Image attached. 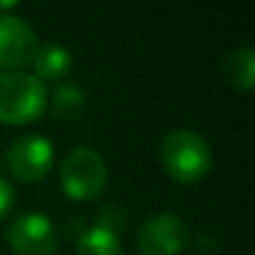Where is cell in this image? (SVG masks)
<instances>
[{
	"label": "cell",
	"instance_id": "52a82bcc",
	"mask_svg": "<svg viewBox=\"0 0 255 255\" xmlns=\"http://www.w3.org/2000/svg\"><path fill=\"white\" fill-rule=\"evenodd\" d=\"M38 52V36L34 27L20 16H0V67H22L34 61Z\"/></svg>",
	"mask_w": 255,
	"mask_h": 255
},
{
	"label": "cell",
	"instance_id": "7a4b0ae2",
	"mask_svg": "<svg viewBox=\"0 0 255 255\" xmlns=\"http://www.w3.org/2000/svg\"><path fill=\"white\" fill-rule=\"evenodd\" d=\"M47 108V88L27 72H0V121L22 126L36 121Z\"/></svg>",
	"mask_w": 255,
	"mask_h": 255
},
{
	"label": "cell",
	"instance_id": "4fadbf2b",
	"mask_svg": "<svg viewBox=\"0 0 255 255\" xmlns=\"http://www.w3.org/2000/svg\"><path fill=\"white\" fill-rule=\"evenodd\" d=\"M13 204H16V190H13V186L7 179L0 177V222L11 213Z\"/></svg>",
	"mask_w": 255,
	"mask_h": 255
},
{
	"label": "cell",
	"instance_id": "9c48e42d",
	"mask_svg": "<svg viewBox=\"0 0 255 255\" xmlns=\"http://www.w3.org/2000/svg\"><path fill=\"white\" fill-rule=\"evenodd\" d=\"M222 72L235 90L251 92L255 83V49L249 45L231 49L222 61Z\"/></svg>",
	"mask_w": 255,
	"mask_h": 255
},
{
	"label": "cell",
	"instance_id": "7c38bea8",
	"mask_svg": "<svg viewBox=\"0 0 255 255\" xmlns=\"http://www.w3.org/2000/svg\"><path fill=\"white\" fill-rule=\"evenodd\" d=\"M94 224L106 226V229L115 231V233H121V229H124V224H126V211L121 206H117V204H106V206L99 211V217Z\"/></svg>",
	"mask_w": 255,
	"mask_h": 255
},
{
	"label": "cell",
	"instance_id": "ba28073f",
	"mask_svg": "<svg viewBox=\"0 0 255 255\" xmlns=\"http://www.w3.org/2000/svg\"><path fill=\"white\" fill-rule=\"evenodd\" d=\"M72 52L61 43H45L38 45V52H36L34 61V72L38 81H58L72 70Z\"/></svg>",
	"mask_w": 255,
	"mask_h": 255
},
{
	"label": "cell",
	"instance_id": "8992f818",
	"mask_svg": "<svg viewBox=\"0 0 255 255\" xmlns=\"http://www.w3.org/2000/svg\"><path fill=\"white\" fill-rule=\"evenodd\" d=\"M7 242L18 255H54L58 235L54 222L45 213L25 211L7 226Z\"/></svg>",
	"mask_w": 255,
	"mask_h": 255
},
{
	"label": "cell",
	"instance_id": "6da1fadb",
	"mask_svg": "<svg viewBox=\"0 0 255 255\" xmlns=\"http://www.w3.org/2000/svg\"><path fill=\"white\" fill-rule=\"evenodd\" d=\"M159 161L170 179L195 184L211 170L213 154L206 139L193 130H172L159 145Z\"/></svg>",
	"mask_w": 255,
	"mask_h": 255
},
{
	"label": "cell",
	"instance_id": "5b68a950",
	"mask_svg": "<svg viewBox=\"0 0 255 255\" xmlns=\"http://www.w3.org/2000/svg\"><path fill=\"white\" fill-rule=\"evenodd\" d=\"M188 242V229L184 220L170 211L152 213L136 231L139 255H179Z\"/></svg>",
	"mask_w": 255,
	"mask_h": 255
},
{
	"label": "cell",
	"instance_id": "30bf717a",
	"mask_svg": "<svg viewBox=\"0 0 255 255\" xmlns=\"http://www.w3.org/2000/svg\"><path fill=\"white\" fill-rule=\"evenodd\" d=\"M76 253L79 255H121L119 233L106 226H81L76 233Z\"/></svg>",
	"mask_w": 255,
	"mask_h": 255
},
{
	"label": "cell",
	"instance_id": "5bb4252c",
	"mask_svg": "<svg viewBox=\"0 0 255 255\" xmlns=\"http://www.w3.org/2000/svg\"><path fill=\"white\" fill-rule=\"evenodd\" d=\"M18 2H0V9H13Z\"/></svg>",
	"mask_w": 255,
	"mask_h": 255
},
{
	"label": "cell",
	"instance_id": "8fae6325",
	"mask_svg": "<svg viewBox=\"0 0 255 255\" xmlns=\"http://www.w3.org/2000/svg\"><path fill=\"white\" fill-rule=\"evenodd\" d=\"M49 110L58 119H74L85 110L88 103V94H85L83 85L79 83H58L52 90V94H47Z\"/></svg>",
	"mask_w": 255,
	"mask_h": 255
},
{
	"label": "cell",
	"instance_id": "277c9868",
	"mask_svg": "<svg viewBox=\"0 0 255 255\" xmlns=\"http://www.w3.org/2000/svg\"><path fill=\"white\" fill-rule=\"evenodd\" d=\"M56 161L54 143L45 134L27 132V134L13 139V143L7 148V166L16 179L25 184L40 181Z\"/></svg>",
	"mask_w": 255,
	"mask_h": 255
},
{
	"label": "cell",
	"instance_id": "3957f363",
	"mask_svg": "<svg viewBox=\"0 0 255 255\" xmlns=\"http://www.w3.org/2000/svg\"><path fill=\"white\" fill-rule=\"evenodd\" d=\"M61 186L65 195L76 202L99 197L108 184V166L101 152L90 145H76L61 161Z\"/></svg>",
	"mask_w": 255,
	"mask_h": 255
}]
</instances>
